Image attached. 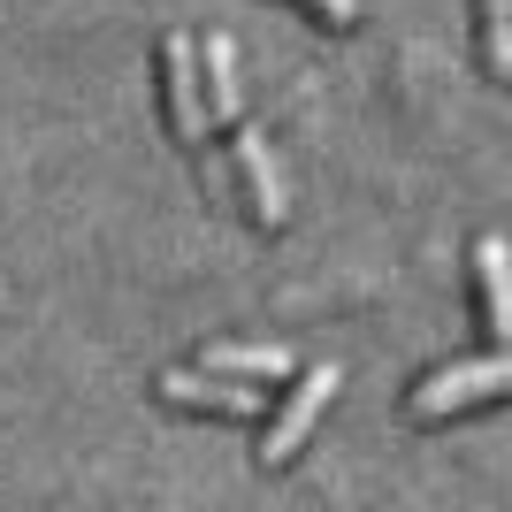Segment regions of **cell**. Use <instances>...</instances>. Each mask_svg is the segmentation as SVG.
<instances>
[{"label":"cell","mask_w":512,"mask_h":512,"mask_svg":"<svg viewBox=\"0 0 512 512\" xmlns=\"http://www.w3.org/2000/svg\"><path fill=\"white\" fill-rule=\"evenodd\" d=\"M512 390V360L497 344L490 360H467V367H436L421 390H413V421H444V413H467V406H490Z\"/></svg>","instance_id":"1"},{"label":"cell","mask_w":512,"mask_h":512,"mask_svg":"<svg viewBox=\"0 0 512 512\" xmlns=\"http://www.w3.org/2000/svg\"><path fill=\"white\" fill-rule=\"evenodd\" d=\"M344 390V367L337 360H321V367H306L299 375V390L276 406V421H268V444H260V467H291L299 459V444L314 436V421H321V406Z\"/></svg>","instance_id":"2"},{"label":"cell","mask_w":512,"mask_h":512,"mask_svg":"<svg viewBox=\"0 0 512 512\" xmlns=\"http://www.w3.org/2000/svg\"><path fill=\"white\" fill-rule=\"evenodd\" d=\"M161 398L169 406H192V413H230V421H253V413H268V390L237 383V375H214V367H176V375H161Z\"/></svg>","instance_id":"3"},{"label":"cell","mask_w":512,"mask_h":512,"mask_svg":"<svg viewBox=\"0 0 512 512\" xmlns=\"http://www.w3.org/2000/svg\"><path fill=\"white\" fill-rule=\"evenodd\" d=\"M161 100H169V130L184 146H199L207 138V100H199V69H192V39L184 31L161 39Z\"/></svg>","instance_id":"4"},{"label":"cell","mask_w":512,"mask_h":512,"mask_svg":"<svg viewBox=\"0 0 512 512\" xmlns=\"http://www.w3.org/2000/svg\"><path fill=\"white\" fill-rule=\"evenodd\" d=\"M230 153H237V169H245V199H253V222L260 230H283V176H276V161H268V146H260V130L245 123V107L230 115Z\"/></svg>","instance_id":"5"},{"label":"cell","mask_w":512,"mask_h":512,"mask_svg":"<svg viewBox=\"0 0 512 512\" xmlns=\"http://www.w3.org/2000/svg\"><path fill=\"white\" fill-rule=\"evenodd\" d=\"M474 299H482V337L512 344V268H505V237L474 245Z\"/></svg>","instance_id":"6"},{"label":"cell","mask_w":512,"mask_h":512,"mask_svg":"<svg viewBox=\"0 0 512 512\" xmlns=\"http://www.w3.org/2000/svg\"><path fill=\"white\" fill-rule=\"evenodd\" d=\"M207 367L237 375V383H276V375H291V352L283 344H207Z\"/></svg>","instance_id":"7"},{"label":"cell","mask_w":512,"mask_h":512,"mask_svg":"<svg viewBox=\"0 0 512 512\" xmlns=\"http://www.w3.org/2000/svg\"><path fill=\"white\" fill-rule=\"evenodd\" d=\"M207 107H214V123H230L237 107V46L230 39H207Z\"/></svg>","instance_id":"8"},{"label":"cell","mask_w":512,"mask_h":512,"mask_svg":"<svg viewBox=\"0 0 512 512\" xmlns=\"http://www.w3.org/2000/svg\"><path fill=\"white\" fill-rule=\"evenodd\" d=\"M482 62H490V77H512V39H505V0H482Z\"/></svg>","instance_id":"9"},{"label":"cell","mask_w":512,"mask_h":512,"mask_svg":"<svg viewBox=\"0 0 512 512\" xmlns=\"http://www.w3.org/2000/svg\"><path fill=\"white\" fill-rule=\"evenodd\" d=\"M306 8H314L329 31H352V23H360V0H306Z\"/></svg>","instance_id":"10"}]
</instances>
